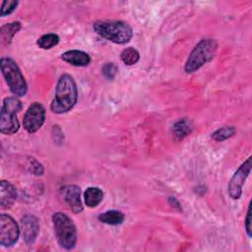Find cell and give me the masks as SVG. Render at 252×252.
I'll use <instances>...</instances> for the list:
<instances>
[{"label":"cell","instance_id":"cell-24","mask_svg":"<svg viewBox=\"0 0 252 252\" xmlns=\"http://www.w3.org/2000/svg\"><path fill=\"white\" fill-rule=\"evenodd\" d=\"M245 228H246L247 235L249 237H251V235H252V228H251V204H249L247 215H246V219H245Z\"/></svg>","mask_w":252,"mask_h":252},{"label":"cell","instance_id":"cell-16","mask_svg":"<svg viewBox=\"0 0 252 252\" xmlns=\"http://www.w3.org/2000/svg\"><path fill=\"white\" fill-rule=\"evenodd\" d=\"M125 216L122 212L117 211V210H110V211H106L102 214H100L98 216V220L106 223V224H110V225H117L120 224L124 221Z\"/></svg>","mask_w":252,"mask_h":252},{"label":"cell","instance_id":"cell-11","mask_svg":"<svg viewBox=\"0 0 252 252\" xmlns=\"http://www.w3.org/2000/svg\"><path fill=\"white\" fill-rule=\"evenodd\" d=\"M22 234L27 244H32L39 232V222L36 217L26 215L21 220Z\"/></svg>","mask_w":252,"mask_h":252},{"label":"cell","instance_id":"cell-12","mask_svg":"<svg viewBox=\"0 0 252 252\" xmlns=\"http://www.w3.org/2000/svg\"><path fill=\"white\" fill-rule=\"evenodd\" d=\"M17 199V191L13 184L6 180L0 182V207L2 210L9 209Z\"/></svg>","mask_w":252,"mask_h":252},{"label":"cell","instance_id":"cell-17","mask_svg":"<svg viewBox=\"0 0 252 252\" xmlns=\"http://www.w3.org/2000/svg\"><path fill=\"white\" fill-rule=\"evenodd\" d=\"M85 203L90 208L96 207L103 199V192L98 187H89L84 194Z\"/></svg>","mask_w":252,"mask_h":252},{"label":"cell","instance_id":"cell-18","mask_svg":"<svg viewBox=\"0 0 252 252\" xmlns=\"http://www.w3.org/2000/svg\"><path fill=\"white\" fill-rule=\"evenodd\" d=\"M120 58L122 60V62L126 65H134L136 64L139 59H140V53L139 51L134 48V47H127L125 48L121 54H120Z\"/></svg>","mask_w":252,"mask_h":252},{"label":"cell","instance_id":"cell-4","mask_svg":"<svg viewBox=\"0 0 252 252\" xmlns=\"http://www.w3.org/2000/svg\"><path fill=\"white\" fill-rule=\"evenodd\" d=\"M52 222L58 244L66 249L71 250L77 243V229L73 220L61 212L54 213Z\"/></svg>","mask_w":252,"mask_h":252},{"label":"cell","instance_id":"cell-21","mask_svg":"<svg viewBox=\"0 0 252 252\" xmlns=\"http://www.w3.org/2000/svg\"><path fill=\"white\" fill-rule=\"evenodd\" d=\"M118 71L117 66L113 62H108L102 67V74L108 80H113Z\"/></svg>","mask_w":252,"mask_h":252},{"label":"cell","instance_id":"cell-8","mask_svg":"<svg viewBox=\"0 0 252 252\" xmlns=\"http://www.w3.org/2000/svg\"><path fill=\"white\" fill-rule=\"evenodd\" d=\"M45 120V108L39 102L32 103L27 109L24 119L23 125L24 128L31 134L35 133L37 130L41 128Z\"/></svg>","mask_w":252,"mask_h":252},{"label":"cell","instance_id":"cell-2","mask_svg":"<svg viewBox=\"0 0 252 252\" xmlns=\"http://www.w3.org/2000/svg\"><path fill=\"white\" fill-rule=\"evenodd\" d=\"M93 29L101 37L117 44H125L133 36L132 28L123 21H96Z\"/></svg>","mask_w":252,"mask_h":252},{"label":"cell","instance_id":"cell-23","mask_svg":"<svg viewBox=\"0 0 252 252\" xmlns=\"http://www.w3.org/2000/svg\"><path fill=\"white\" fill-rule=\"evenodd\" d=\"M30 162H31V171L36 175H41L43 173V167L42 165L36 161L35 159H33L32 158H30Z\"/></svg>","mask_w":252,"mask_h":252},{"label":"cell","instance_id":"cell-5","mask_svg":"<svg viewBox=\"0 0 252 252\" xmlns=\"http://www.w3.org/2000/svg\"><path fill=\"white\" fill-rule=\"evenodd\" d=\"M1 71L10 91L17 96H23L28 92V84L17 63L8 57L0 60Z\"/></svg>","mask_w":252,"mask_h":252},{"label":"cell","instance_id":"cell-15","mask_svg":"<svg viewBox=\"0 0 252 252\" xmlns=\"http://www.w3.org/2000/svg\"><path fill=\"white\" fill-rule=\"evenodd\" d=\"M192 130H193V124L191 120L187 118H182L176 121L172 127V133L174 137L179 140L188 136L192 132Z\"/></svg>","mask_w":252,"mask_h":252},{"label":"cell","instance_id":"cell-14","mask_svg":"<svg viewBox=\"0 0 252 252\" xmlns=\"http://www.w3.org/2000/svg\"><path fill=\"white\" fill-rule=\"evenodd\" d=\"M21 30V23L20 22H12L6 24L1 27L0 30V39L1 43L4 45L10 44L15 34Z\"/></svg>","mask_w":252,"mask_h":252},{"label":"cell","instance_id":"cell-10","mask_svg":"<svg viewBox=\"0 0 252 252\" xmlns=\"http://www.w3.org/2000/svg\"><path fill=\"white\" fill-rule=\"evenodd\" d=\"M60 196L67 207L75 214H79L84 210L81 200V189L79 186L70 184L60 189Z\"/></svg>","mask_w":252,"mask_h":252},{"label":"cell","instance_id":"cell-9","mask_svg":"<svg viewBox=\"0 0 252 252\" xmlns=\"http://www.w3.org/2000/svg\"><path fill=\"white\" fill-rule=\"evenodd\" d=\"M251 171V157L247 158V159L238 167V169L232 175L229 183H228V194L229 196L236 200L239 199L242 193V186Z\"/></svg>","mask_w":252,"mask_h":252},{"label":"cell","instance_id":"cell-19","mask_svg":"<svg viewBox=\"0 0 252 252\" xmlns=\"http://www.w3.org/2000/svg\"><path fill=\"white\" fill-rule=\"evenodd\" d=\"M236 132V129L233 126H224L217 129L212 133V139L216 142H222L230 137H232Z\"/></svg>","mask_w":252,"mask_h":252},{"label":"cell","instance_id":"cell-3","mask_svg":"<svg viewBox=\"0 0 252 252\" xmlns=\"http://www.w3.org/2000/svg\"><path fill=\"white\" fill-rule=\"evenodd\" d=\"M218 42L213 38L201 39L189 54L184 70L186 73H193L210 62L216 55Z\"/></svg>","mask_w":252,"mask_h":252},{"label":"cell","instance_id":"cell-22","mask_svg":"<svg viewBox=\"0 0 252 252\" xmlns=\"http://www.w3.org/2000/svg\"><path fill=\"white\" fill-rule=\"evenodd\" d=\"M19 2L18 1H15V0H5L2 2V5H1V16L4 17L6 15H9L11 13H13L17 6H18Z\"/></svg>","mask_w":252,"mask_h":252},{"label":"cell","instance_id":"cell-13","mask_svg":"<svg viewBox=\"0 0 252 252\" xmlns=\"http://www.w3.org/2000/svg\"><path fill=\"white\" fill-rule=\"evenodd\" d=\"M61 58L65 62L77 67H86L91 63L90 55L82 50H68L61 55Z\"/></svg>","mask_w":252,"mask_h":252},{"label":"cell","instance_id":"cell-20","mask_svg":"<svg viewBox=\"0 0 252 252\" xmlns=\"http://www.w3.org/2000/svg\"><path fill=\"white\" fill-rule=\"evenodd\" d=\"M59 42V36L56 33H46L41 35L36 43L42 49H50Z\"/></svg>","mask_w":252,"mask_h":252},{"label":"cell","instance_id":"cell-1","mask_svg":"<svg viewBox=\"0 0 252 252\" xmlns=\"http://www.w3.org/2000/svg\"><path fill=\"white\" fill-rule=\"evenodd\" d=\"M78 99L77 85L72 76L63 74L57 81L54 98L50 104L52 112L61 114L70 111Z\"/></svg>","mask_w":252,"mask_h":252},{"label":"cell","instance_id":"cell-6","mask_svg":"<svg viewBox=\"0 0 252 252\" xmlns=\"http://www.w3.org/2000/svg\"><path fill=\"white\" fill-rule=\"evenodd\" d=\"M23 105L16 96L6 97L3 100L0 113V132L5 135H12L18 132L20 123L17 113L22 109Z\"/></svg>","mask_w":252,"mask_h":252},{"label":"cell","instance_id":"cell-7","mask_svg":"<svg viewBox=\"0 0 252 252\" xmlns=\"http://www.w3.org/2000/svg\"><path fill=\"white\" fill-rule=\"evenodd\" d=\"M20 227L9 215H0V244L5 247L14 245L20 236Z\"/></svg>","mask_w":252,"mask_h":252}]
</instances>
